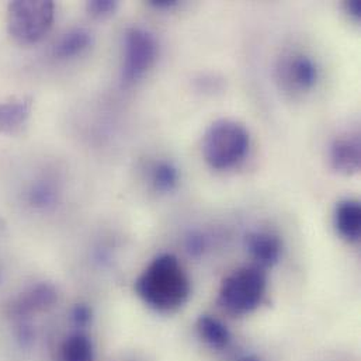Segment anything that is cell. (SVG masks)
<instances>
[{"label": "cell", "instance_id": "14", "mask_svg": "<svg viewBox=\"0 0 361 361\" xmlns=\"http://www.w3.org/2000/svg\"><path fill=\"white\" fill-rule=\"evenodd\" d=\"M152 181L158 190L172 191L179 181L178 168L175 165H172L171 162H161L154 169Z\"/></svg>", "mask_w": 361, "mask_h": 361}, {"label": "cell", "instance_id": "10", "mask_svg": "<svg viewBox=\"0 0 361 361\" xmlns=\"http://www.w3.org/2000/svg\"><path fill=\"white\" fill-rule=\"evenodd\" d=\"M31 110V102L21 99L0 104V133H7L21 126Z\"/></svg>", "mask_w": 361, "mask_h": 361}, {"label": "cell", "instance_id": "18", "mask_svg": "<svg viewBox=\"0 0 361 361\" xmlns=\"http://www.w3.org/2000/svg\"><path fill=\"white\" fill-rule=\"evenodd\" d=\"M151 4L158 8H171L178 4L176 0H151Z\"/></svg>", "mask_w": 361, "mask_h": 361}, {"label": "cell", "instance_id": "11", "mask_svg": "<svg viewBox=\"0 0 361 361\" xmlns=\"http://www.w3.org/2000/svg\"><path fill=\"white\" fill-rule=\"evenodd\" d=\"M92 44V35L83 28L66 32L55 45V55L59 58H72L87 49Z\"/></svg>", "mask_w": 361, "mask_h": 361}, {"label": "cell", "instance_id": "3", "mask_svg": "<svg viewBox=\"0 0 361 361\" xmlns=\"http://www.w3.org/2000/svg\"><path fill=\"white\" fill-rule=\"evenodd\" d=\"M55 4L49 0H16L8 4V31L21 44L39 41L52 27Z\"/></svg>", "mask_w": 361, "mask_h": 361}, {"label": "cell", "instance_id": "7", "mask_svg": "<svg viewBox=\"0 0 361 361\" xmlns=\"http://www.w3.org/2000/svg\"><path fill=\"white\" fill-rule=\"evenodd\" d=\"M283 78L293 87L300 90H310L318 80V68L315 62L304 55L290 58L283 65Z\"/></svg>", "mask_w": 361, "mask_h": 361}, {"label": "cell", "instance_id": "5", "mask_svg": "<svg viewBox=\"0 0 361 361\" xmlns=\"http://www.w3.org/2000/svg\"><path fill=\"white\" fill-rule=\"evenodd\" d=\"M158 56V44L155 37L140 27L127 31L124 41L123 80L134 83L140 80L155 63Z\"/></svg>", "mask_w": 361, "mask_h": 361}, {"label": "cell", "instance_id": "9", "mask_svg": "<svg viewBox=\"0 0 361 361\" xmlns=\"http://www.w3.org/2000/svg\"><path fill=\"white\" fill-rule=\"evenodd\" d=\"M335 224L343 238L348 240H357L360 238V204L355 200L339 202L335 212Z\"/></svg>", "mask_w": 361, "mask_h": 361}, {"label": "cell", "instance_id": "16", "mask_svg": "<svg viewBox=\"0 0 361 361\" xmlns=\"http://www.w3.org/2000/svg\"><path fill=\"white\" fill-rule=\"evenodd\" d=\"M52 200V192L47 187H38L37 190L32 191V201L44 205Z\"/></svg>", "mask_w": 361, "mask_h": 361}, {"label": "cell", "instance_id": "13", "mask_svg": "<svg viewBox=\"0 0 361 361\" xmlns=\"http://www.w3.org/2000/svg\"><path fill=\"white\" fill-rule=\"evenodd\" d=\"M62 361H93V348L86 336L75 335L62 348Z\"/></svg>", "mask_w": 361, "mask_h": 361}, {"label": "cell", "instance_id": "17", "mask_svg": "<svg viewBox=\"0 0 361 361\" xmlns=\"http://www.w3.org/2000/svg\"><path fill=\"white\" fill-rule=\"evenodd\" d=\"M345 7H346V11L355 17V18H360L361 16V1L359 0H350V1H346L345 3Z\"/></svg>", "mask_w": 361, "mask_h": 361}, {"label": "cell", "instance_id": "20", "mask_svg": "<svg viewBox=\"0 0 361 361\" xmlns=\"http://www.w3.org/2000/svg\"><path fill=\"white\" fill-rule=\"evenodd\" d=\"M242 361H256V360H253V359H245V360H242Z\"/></svg>", "mask_w": 361, "mask_h": 361}, {"label": "cell", "instance_id": "2", "mask_svg": "<svg viewBox=\"0 0 361 361\" xmlns=\"http://www.w3.org/2000/svg\"><path fill=\"white\" fill-rule=\"evenodd\" d=\"M250 145L247 130L233 120L212 123L202 137V155L205 162L218 171L240 164Z\"/></svg>", "mask_w": 361, "mask_h": 361}, {"label": "cell", "instance_id": "15", "mask_svg": "<svg viewBox=\"0 0 361 361\" xmlns=\"http://www.w3.org/2000/svg\"><path fill=\"white\" fill-rule=\"evenodd\" d=\"M118 3L113 0H93L87 3V11L96 17H106L116 11Z\"/></svg>", "mask_w": 361, "mask_h": 361}, {"label": "cell", "instance_id": "6", "mask_svg": "<svg viewBox=\"0 0 361 361\" xmlns=\"http://www.w3.org/2000/svg\"><path fill=\"white\" fill-rule=\"evenodd\" d=\"M360 140L357 137L338 138L331 147V164L339 173H357L360 169Z\"/></svg>", "mask_w": 361, "mask_h": 361}, {"label": "cell", "instance_id": "19", "mask_svg": "<svg viewBox=\"0 0 361 361\" xmlns=\"http://www.w3.org/2000/svg\"><path fill=\"white\" fill-rule=\"evenodd\" d=\"M75 317H76V319H78L79 322H86V321L89 319V311H87V308H85V307H78Z\"/></svg>", "mask_w": 361, "mask_h": 361}, {"label": "cell", "instance_id": "12", "mask_svg": "<svg viewBox=\"0 0 361 361\" xmlns=\"http://www.w3.org/2000/svg\"><path fill=\"white\" fill-rule=\"evenodd\" d=\"M198 329L205 342L214 348H222L229 342V332L225 325L211 317H202L198 321Z\"/></svg>", "mask_w": 361, "mask_h": 361}, {"label": "cell", "instance_id": "4", "mask_svg": "<svg viewBox=\"0 0 361 361\" xmlns=\"http://www.w3.org/2000/svg\"><path fill=\"white\" fill-rule=\"evenodd\" d=\"M264 291L266 276L259 267L239 269L224 280L219 304L232 314H249L259 307Z\"/></svg>", "mask_w": 361, "mask_h": 361}, {"label": "cell", "instance_id": "1", "mask_svg": "<svg viewBox=\"0 0 361 361\" xmlns=\"http://www.w3.org/2000/svg\"><path fill=\"white\" fill-rule=\"evenodd\" d=\"M137 291L154 310L169 312L185 302L190 283L179 260L172 255H162L138 279Z\"/></svg>", "mask_w": 361, "mask_h": 361}, {"label": "cell", "instance_id": "8", "mask_svg": "<svg viewBox=\"0 0 361 361\" xmlns=\"http://www.w3.org/2000/svg\"><path fill=\"white\" fill-rule=\"evenodd\" d=\"M246 245L250 255L262 266H271L280 257L281 243L279 238L271 233H266V232L250 233L246 239Z\"/></svg>", "mask_w": 361, "mask_h": 361}]
</instances>
